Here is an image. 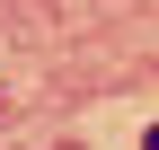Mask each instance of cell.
<instances>
[{
  "instance_id": "1",
  "label": "cell",
  "mask_w": 159,
  "mask_h": 150,
  "mask_svg": "<svg viewBox=\"0 0 159 150\" xmlns=\"http://www.w3.org/2000/svg\"><path fill=\"white\" fill-rule=\"evenodd\" d=\"M142 150H159V124H150V133H142Z\"/></svg>"
}]
</instances>
